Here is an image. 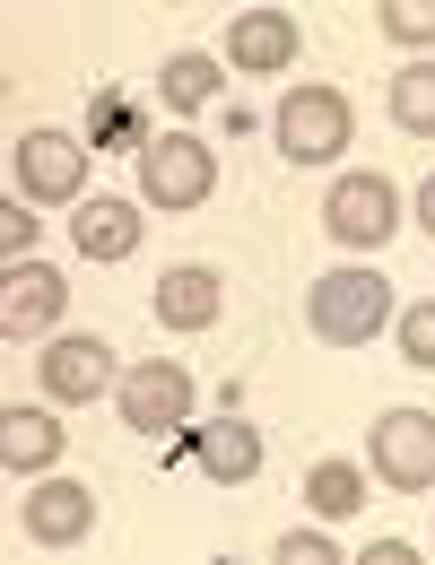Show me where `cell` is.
I'll return each mask as SVG.
<instances>
[{
    "label": "cell",
    "instance_id": "cell-5",
    "mask_svg": "<svg viewBox=\"0 0 435 565\" xmlns=\"http://www.w3.org/2000/svg\"><path fill=\"white\" fill-rule=\"evenodd\" d=\"M365 452H374V479H383V488H401V495L435 488V418L427 409H383Z\"/></svg>",
    "mask_w": 435,
    "mask_h": 565
},
{
    "label": "cell",
    "instance_id": "cell-6",
    "mask_svg": "<svg viewBox=\"0 0 435 565\" xmlns=\"http://www.w3.org/2000/svg\"><path fill=\"white\" fill-rule=\"evenodd\" d=\"M322 226H331L349 253H374V244L401 226V192H392L383 174H340L331 201H322Z\"/></svg>",
    "mask_w": 435,
    "mask_h": 565
},
{
    "label": "cell",
    "instance_id": "cell-3",
    "mask_svg": "<svg viewBox=\"0 0 435 565\" xmlns=\"http://www.w3.org/2000/svg\"><path fill=\"white\" fill-rule=\"evenodd\" d=\"M114 409H123L131 435H183V426H192V374H183L174 356H140V365H123Z\"/></svg>",
    "mask_w": 435,
    "mask_h": 565
},
{
    "label": "cell",
    "instance_id": "cell-19",
    "mask_svg": "<svg viewBox=\"0 0 435 565\" xmlns=\"http://www.w3.org/2000/svg\"><path fill=\"white\" fill-rule=\"evenodd\" d=\"M392 122H401V131H418V140H435V62L392 71Z\"/></svg>",
    "mask_w": 435,
    "mask_h": 565
},
{
    "label": "cell",
    "instance_id": "cell-20",
    "mask_svg": "<svg viewBox=\"0 0 435 565\" xmlns=\"http://www.w3.org/2000/svg\"><path fill=\"white\" fill-rule=\"evenodd\" d=\"M392 340H401V365L435 374V296H427V305H401V313H392Z\"/></svg>",
    "mask_w": 435,
    "mask_h": 565
},
{
    "label": "cell",
    "instance_id": "cell-21",
    "mask_svg": "<svg viewBox=\"0 0 435 565\" xmlns=\"http://www.w3.org/2000/svg\"><path fill=\"white\" fill-rule=\"evenodd\" d=\"M383 35L392 44H435V0H383Z\"/></svg>",
    "mask_w": 435,
    "mask_h": 565
},
{
    "label": "cell",
    "instance_id": "cell-8",
    "mask_svg": "<svg viewBox=\"0 0 435 565\" xmlns=\"http://www.w3.org/2000/svg\"><path fill=\"white\" fill-rule=\"evenodd\" d=\"M87 157H96V148L71 140V131H26V140H18V192H26V201H78Z\"/></svg>",
    "mask_w": 435,
    "mask_h": 565
},
{
    "label": "cell",
    "instance_id": "cell-15",
    "mask_svg": "<svg viewBox=\"0 0 435 565\" xmlns=\"http://www.w3.org/2000/svg\"><path fill=\"white\" fill-rule=\"evenodd\" d=\"M71 244L87 262H131V253H140V210H131V201H87V210L71 217Z\"/></svg>",
    "mask_w": 435,
    "mask_h": 565
},
{
    "label": "cell",
    "instance_id": "cell-18",
    "mask_svg": "<svg viewBox=\"0 0 435 565\" xmlns=\"http://www.w3.org/2000/svg\"><path fill=\"white\" fill-rule=\"evenodd\" d=\"M157 96H166L174 114H201V105L217 96V62L210 53H174V62L157 71Z\"/></svg>",
    "mask_w": 435,
    "mask_h": 565
},
{
    "label": "cell",
    "instance_id": "cell-24",
    "mask_svg": "<svg viewBox=\"0 0 435 565\" xmlns=\"http://www.w3.org/2000/svg\"><path fill=\"white\" fill-rule=\"evenodd\" d=\"M365 565H418V548H410V540H374V548H365Z\"/></svg>",
    "mask_w": 435,
    "mask_h": 565
},
{
    "label": "cell",
    "instance_id": "cell-2",
    "mask_svg": "<svg viewBox=\"0 0 435 565\" xmlns=\"http://www.w3.org/2000/svg\"><path fill=\"white\" fill-rule=\"evenodd\" d=\"M270 131H279V157H288V166H331V157L349 148V96L296 78L288 96H279V114H270Z\"/></svg>",
    "mask_w": 435,
    "mask_h": 565
},
{
    "label": "cell",
    "instance_id": "cell-11",
    "mask_svg": "<svg viewBox=\"0 0 435 565\" xmlns=\"http://www.w3.org/2000/svg\"><path fill=\"white\" fill-rule=\"evenodd\" d=\"M183 452L210 470L217 488H244V479L262 470V435L235 418V409H217V426H183Z\"/></svg>",
    "mask_w": 435,
    "mask_h": 565
},
{
    "label": "cell",
    "instance_id": "cell-22",
    "mask_svg": "<svg viewBox=\"0 0 435 565\" xmlns=\"http://www.w3.org/2000/svg\"><path fill=\"white\" fill-rule=\"evenodd\" d=\"M279 565H340V548H331L322 531H288V540H279Z\"/></svg>",
    "mask_w": 435,
    "mask_h": 565
},
{
    "label": "cell",
    "instance_id": "cell-1",
    "mask_svg": "<svg viewBox=\"0 0 435 565\" xmlns=\"http://www.w3.org/2000/svg\"><path fill=\"white\" fill-rule=\"evenodd\" d=\"M392 313H401V305H392V279H383V270H322L314 296H305V322H314L331 349H365Z\"/></svg>",
    "mask_w": 435,
    "mask_h": 565
},
{
    "label": "cell",
    "instance_id": "cell-4",
    "mask_svg": "<svg viewBox=\"0 0 435 565\" xmlns=\"http://www.w3.org/2000/svg\"><path fill=\"white\" fill-rule=\"evenodd\" d=\"M210 192H217L210 140H192V131H157V140L140 148V201H157V210H201Z\"/></svg>",
    "mask_w": 435,
    "mask_h": 565
},
{
    "label": "cell",
    "instance_id": "cell-7",
    "mask_svg": "<svg viewBox=\"0 0 435 565\" xmlns=\"http://www.w3.org/2000/svg\"><path fill=\"white\" fill-rule=\"evenodd\" d=\"M35 374H44V401H62V409H78V401H96V392L123 383V374H114V349H105L96 331H62L53 349L35 356Z\"/></svg>",
    "mask_w": 435,
    "mask_h": 565
},
{
    "label": "cell",
    "instance_id": "cell-16",
    "mask_svg": "<svg viewBox=\"0 0 435 565\" xmlns=\"http://www.w3.org/2000/svg\"><path fill=\"white\" fill-rule=\"evenodd\" d=\"M305 504H314L322 522L365 513V470H358V461H314V470H305Z\"/></svg>",
    "mask_w": 435,
    "mask_h": 565
},
{
    "label": "cell",
    "instance_id": "cell-10",
    "mask_svg": "<svg viewBox=\"0 0 435 565\" xmlns=\"http://www.w3.org/2000/svg\"><path fill=\"white\" fill-rule=\"evenodd\" d=\"M18 522H26L35 548H78V540L96 531V495L78 488V479H44V488L18 504Z\"/></svg>",
    "mask_w": 435,
    "mask_h": 565
},
{
    "label": "cell",
    "instance_id": "cell-12",
    "mask_svg": "<svg viewBox=\"0 0 435 565\" xmlns=\"http://www.w3.org/2000/svg\"><path fill=\"white\" fill-rule=\"evenodd\" d=\"M62 305H71L62 270H44V262H9V296H0V331H9V340L53 331V322H62Z\"/></svg>",
    "mask_w": 435,
    "mask_h": 565
},
{
    "label": "cell",
    "instance_id": "cell-23",
    "mask_svg": "<svg viewBox=\"0 0 435 565\" xmlns=\"http://www.w3.org/2000/svg\"><path fill=\"white\" fill-rule=\"evenodd\" d=\"M0 244H9V262H18V253H26V244H35V217L18 210V201H9V210H0Z\"/></svg>",
    "mask_w": 435,
    "mask_h": 565
},
{
    "label": "cell",
    "instance_id": "cell-14",
    "mask_svg": "<svg viewBox=\"0 0 435 565\" xmlns=\"http://www.w3.org/2000/svg\"><path fill=\"white\" fill-rule=\"evenodd\" d=\"M62 444H71V426L53 409H0V461H9V479L18 470H53Z\"/></svg>",
    "mask_w": 435,
    "mask_h": 565
},
{
    "label": "cell",
    "instance_id": "cell-25",
    "mask_svg": "<svg viewBox=\"0 0 435 565\" xmlns=\"http://www.w3.org/2000/svg\"><path fill=\"white\" fill-rule=\"evenodd\" d=\"M418 226H427V244H435V174L418 183Z\"/></svg>",
    "mask_w": 435,
    "mask_h": 565
},
{
    "label": "cell",
    "instance_id": "cell-9",
    "mask_svg": "<svg viewBox=\"0 0 435 565\" xmlns=\"http://www.w3.org/2000/svg\"><path fill=\"white\" fill-rule=\"evenodd\" d=\"M226 62L244 78H288L296 71V9H244L226 26Z\"/></svg>",
    "mask_w": 435,
    "mask_h": 565
},
{
    "label": "cell",
    "instance_id": "cell-13",
    "mask_svg": "<svg viewBox=\"0 0 435 565\" xmlns=\"http://www.w3.org/2000/svg\"><path fill=\"white\" fill-rule=\"evenodd\" d=\"M217 313H226V279H217L210 262H183V270L157 279V322L166 331H210Z\"/></svg>",
    "mask_w": 435,
    "mask_h": 565
},
{
    "label": "cell",
    "instance_id": "cell-17",
    "mask_svg": "<svg viewBox=\"0 0 435 565\" xmlns=\"http://www.w3.org/2000/svg\"><path fill=\"white\" fill-rule=\"evenodd\" d=\"M148 140H157V131L140 122V105H131L123 87H105V96H96V122H87V148H131V157H140Z\"/></svg>",
    "mask_w": 435,
    "mask_h": 565
}]
</instances>
